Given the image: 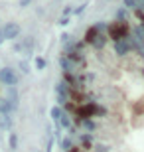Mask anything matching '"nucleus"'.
Returning a JSON list of instances; mask_svg holds the SVG:
<instances>
[{
    "mask_svg": "<svg viewBox=\"0 0 144 152\" xmlns=\"http://www.w3.org/2000/svg\"><path fill=\"white\" fill-rule=\"evenodd\" d=\"M6 99H8V101L12 103V107H14V109H18V105H20V101H18V99H20V97H18V91L14 89V87H8Z\"/></svg>",
    "mask_w": 144,
    "mask_h": 152,
    "instance_id": "nucleus-4",
    "label": "nucleus"
},
{
    "mask_svg": "<svg viewBox=\"0 0 144 152\" xmlns=\"http://www.w3.org/2000/svg\"><path fill=\"white\" fill-rule=\"evenodd\" d=\"M97 36H99V32H97V30H95V28H89L87 34H85V44H93Z\"/></svg>",
    "mask_w": 144,
    "mask_h": 152,
    "instance_id": "nucleus-10",
    "label": "nucleus"
},
{
    "mask_svg": "<svg viewBox=\"0 0 144 152\" xmlns=\"http://www.w3.org/2000/svg\"><path fill=\"white\" fill-rule=\"evenodd\" d=\"M85 6H87V4H81V6H77V8L73 10V14H75V16H79V14H83V12H85Z\"/></svg>",
    "mask_w": 144,
    "mask_h": 152,
    "instance_id": "nucleus-22",
    "label": "nucleus"
},
{
    "mask_svg": "<svg viewBox=\"0 0 144 152\" xmlns=\"http://www.w3.org/2000/svg\"><path fill=\"white\" fill-rule=\"evenodd\" d=\"M4 38L6 39H14V38H18L20 36V26H18L16 22H10V24H6L4 26Z\"/></svg>",
    "mask_w": 144,
    "mask_h": 152,
    "instance_id": "nucleus-3",
    "label": "nucleus"
},
{
    "mask_svg": "<svg viewBox=\"0 0 144 152\" xmlns=\"http://www.w3.org/2000/svg\"><path fill=\"white\" fill-rule=\"evenodd\" d=\"M61 44L67 48V45L71 44V36H69V34H63V36H61Z\"/></svg>",
    "mask_w": 144,
    "mask_h": 152,
    "instance_id": "nucleus-19",
    "label": "nucleus"
},
{
    "mask_svg": "<svg viewBox=\"0 0 144 152\" xmlns=\"http://www.w3.org/2000/svg\"><path fill=\"white\" fill-rule=\"evenodd\" d=\"M10 126H12V117L10 115H0V129L10 130Z\"/></svg>",
    "mask_w": 144,
    "mask_h": 152,
    "instance_id": "nucleus-7",
    "label": "nucleus"
},
{
    "mask_svg": "<svg viewBox=\"0 0 144 152\" xmlns=\"http://www.w3.org/2000/svg\"><path fill=\"white\" fill-rule=\"evenodd\" d=\"M59 26H67V24H69V18H59Z\"/></svg>",
    "mask_w": 144,
    "mask_h": 152,
    "instance_id": "nucleus-23",
    "label": "nucleus"
},
{
    "mask_svg": "<svg viewBox=\"0 0 144 152\" xmlns=\"http://www.w3.org/2000/svg\"><path fill=\"white\" fill-rule=\"evenodd\" d=\"M61 115H63V111H61L59 107H53V109H51V118H53L56 123H57V121L61 118Z\"/></svg>",
    "mask_w": 144,
    "mask_h": 152,
    "instance_id": "nucleus-14",
    "label": "nucleus"
},
{
    "mask_svg": "<svg viewBox=\"0 0 144 152\" xmlns=\"http://www.w3.org/2000/svg\"><path fill=\"white\" fill-rule=\"evenodd\" d=\"M128 16H130V14H128V10L124 8V6H122L121 10L116 12V22H126V20H128Z\"/></svg>",
    "mask_w": 144,
    "mask_h": 152,
    "instance_id": "nucleus-11",
    "label": "nucleus"
},
{
    "mask_svg": "<svg viewBox=\"0 0 144 152\" xmlns=\"http://www.w3.org/2000/svg\"><path fill=\"white\" fill-rule=\"evenodd\" d=\"M122 6H124V8H132V10H136V0H122Z\"/></svg>",
    "mask_w": 144,
    "mask_h": 152,
    "instance_id": "nucleus-18",
    "label": "nucleus"
},
{
    "mask_svg": "<svg viewBox=\"0 0 144 152\" xmlns=\"http://www.w3.org/2000/svg\"><path fill=\"white\" fill-rule=\"evenodd\" d=\"M81 124H83L85 130H95V123L91 121V118H85V121H81Z\"/></svg>",
    "mask_w": 144,
    "mask_h": 152,
    "instance_id": "nucleus-16",
    "label": "nucleus"
},
{
    "mask_svg": "<svg viewBox=\"0 0 144 152\" xmlns=\"http://www.w3.org/2000/svg\"><path fill=\"white\" fill-rule=\"evenodd\" d=\"M107 39H109V36H107V34H99V36H97V38H95L93 45H95V48H97V50H101V48H103V45L107 44Z\"/></svg>",
    "mask_w": 144,
    "mask_h": 152,
    "instance_id": "nucleus-9",
    "label": "nucleus"
},
{
    "mask_svg": "<svg viewBox=\"0 0 144 152\" xmlns=\"http://www.w3.org/2000/svg\"><path fill=\"white\" fill-rule=\"evenodd\" d=\"M12 111H14L12 103L8 101L6 97H2V99H0V115H12Z\"/></svg>",
    "mask_w": 144,
    "mask_h": 152,
    "instance_id": "nucleus-5",
    "label": "nucleus"
},
{
    "mask_svg": "<svg viewBox=\"0 0 144 152\" xmlns=\"http://www.w3.org/2000/svg\"><path fill=\"white\" fill-rule=\"evenodd\" d=\"M79 140H81V144H83L85 148H91V136H89V134H83Z\"/></svg>",
    "mask_w": 144,
    "mask_h": 152,
    "instance_id": "nucleus-17",
    "label": "nucleus"
},
{
    "mask_svg": "<svg viewBox=\"0 0 144 152\" xmlns=\"http://www.w3.org/2000/svg\"><path fill=\"white\" fill-rule=\"evenodd\" d=\"M132 36L136 38V42H138V44L144 45V26H136V28L132 30Z\"/></svg>",
    "mask_w": 144,
    "mask_h": 152,
    "instance_id": "nucleus-8",
    "label": "nucleus"
},
{
    "mask_svg": "<svg viewBox=\"0 0 144 152\" xmlns=\"http://www.w3.org/2000/svg\"><path fill=\"white\" fill-rule=\"evenodd\" d=\"M30 2H32V0H20V6H22V8H26Z\"/></svg>",
    "mask_w": 144,
    "mask_h": 152,
    "instance_id": "nucleus-25",
    "label": "nucleus"
},
{
    "mask_svg": "<svg viewBox=\"0 0 144 152\" xmlns=\"http://www.w3.org/2000/svg\"><path fill=\"white\" fill-rule=\"evenodd\" d=\"M8 144H10V148H12V150H16V148H18V136L14 134V132H12V134H10V138H8Z\"/></svg>",
    "mask_w": 144,
    "mask_h": 152,
    "instance_id": "nucleus-15",
    "label": "nucleus"
},
{
    "mask_svg": "<svg viewBox=\"0 0 144 152\" xmlns=\"http://www.w3.org/2000/svg\"><path fill=\"white\" fill-rule=\"evenodd\" d=\"M126 32H128L126 22H115V24L109 26V34H107V36H111L115 42H118V39H122V38H126V36H128Z\"/></svg>",
    "mask_w": 144,
    "mask_h": 152,
    "instance_id": "nucleus-1",
    "label": "nucleus"
},
{
    "mask_svg": "<svg viewBox=\"0 0 144 152\" xmlns=\"http://www.w3.org/2000/svg\"><path fill=\"white\" fill-rule=\"evenodd\" d=\"M20 71H22V73H28V71H30V65H28V61H26V59H24V61H20Z\"/></svg>",
    "mask_w": 144,
    "mask_h": 152,
    "instance_id": "nucleus-21",
    "label": "nucleus"
},
{
    "mask_svg": "<svg viewBox=\"0 0 144 152\" xmlns=\"http://www.w3.org/2000/svg\"><path fill=\"white\" fill-rule=\"evenodd\" d=\"M16 81H18V77H16V73H14L12 67H2L0 69V83L12 87V85H16Z\"/></svg>",
    "mask_w": 144,
    "mask_h": 152,
    "instance_id": "nucleus-2",
    "label": "nucleus"
},
{
    "mask_svg": "<svg viewBox=\"0 0 144 152\" xmlns=\"http://www.w3.org/2000/svg\"><path fill=\"white\" fill-rule=\"evenodd\" d=\"M4 39H6V38H4V32H2V30H0V44H2V42H4Z\"/></svg>",
    "mask_w": 144,
    "mask_h": 152,
    "instance_id": "nucleus-26",
    "label": "nucleus"
},
{
    "mask_svg": "<svg viewBox=\"0 0 144 152\" xmlns=\"http://www.w3.org/2000/svg\"><path fill=\"white\" fill-rule=\"evenodd\" d=\"M56 91H57V95H61V97H69V83L59 81L57 87H56Z\"/></svg>",
    "mask_w": 144,
    "mask_h": 152,
    "instance_id": "nucleus-6",
    "label": "nucleus"
},
{
    "mask_svg": "<svg viewBox=\"0 0 144 152\" xmlns=\"http://www.w3.org/2000/svg\"><path fill=\"white\" fill-rule=\"evenodd\" d=\"M36 67H38V69L45 67V59H44V57H36Z\"/></svg>",
    "mask_w": 144,
    "mask_h": 152,
    "instance_id": "nucleus-20",
    "label": "nucleus"
},
{
    "mask_svg": "<svg viewBox=\"0 0 144 152\" xmlns=\"http://www.w3.org/2000/svg\"><path fill=\"white\" fill-rule=\"evenodd\" d=\"M95 150H97V152H107V148L103 146V144H97V146H95Z\"/></svg>",
    "mask_w": 144,
    "mask_h": 152,
    "instance_id": "nucleus-24",
    "label": "nucleus"
},
{
    "mask_svg": "<svg viewBox=\"0 0 144 152\" xmlns=\"http://www.w3.org/2000/svg\"><path fill=\"white\" fill-rule=\"evenodd\" d=\"M57 124H59V129H71V121H69V117H67L65 113L61 115V118L57 121Z\"/></svg>",
    "mask_w": 144,
    "mask_h": 152,
    "instance_id": "nucleus-12",
    "label": "nucleus"
},
{
    "mask_svg": "<svg viewBox=\"0 0 144 152\" xmlns=\"http://www.w3.org/2000/svg\"><path fill=\"white\" fill-rule=\"evenodd\" d=\"M59 144H61V148H63V150H67V152H69V150L73 148V144H71V138H69V136H65V138H61V142H59Z\"/></svg>",
    "mask_w": 144,
    "mask_h": 152,
    "instance_id": "nucleus-13",
    "label": "nucleus"
}]
</instances>
